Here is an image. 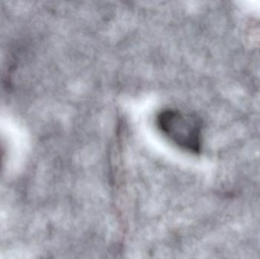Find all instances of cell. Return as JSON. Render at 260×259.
<instances>
[{
  "mask_svg": "<svg viewBox=\"0 0 260 259\" xmlns=\"http://www.w3.org/2000/svg\"><path fill=\"white\" fill-rule=\"evenodd\" d=\"M160 132L177 147L189 152H200L202 124L198 118L180 111H164L157 118Z\"/></svg>",
  "mask_w": 260,
  "mask_h": 259,
  "instance_id": "6da1fadb",
  "label": "cell"
}]
</instances>
